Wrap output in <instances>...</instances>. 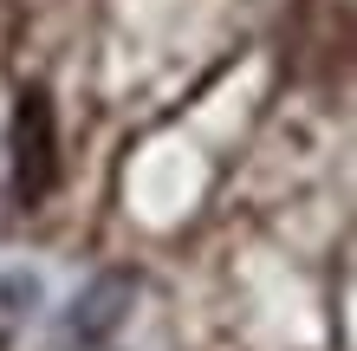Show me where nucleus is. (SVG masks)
<instances>
[{"instance_id": "f257e3e1", "label": "nucleus", "mask_w": 357, "mask_h": 351, "mask_svg": "<svg viewBox=\"0 0 357 351\" xmlns=\"http://www.w3.org/2000/svg\"><path fill=\"white\" fill-rule=\"evenodd\" d=\"M59 182V124H52V105L46 91H26L13 111V195L20 209H39Z\"/></svg>"}, {"instance_id": "f03ea898", "label": "nucleus", "mask_w": 357, "mask_h": 351, "mask_svg": "<svg viewBox=\"0 0 357 351\" xmlns=\"http://www.w3.org/2000/svg\"><path fill=\"white\" fill-rule=\"evenodd\" d=\"M130 299H137V280H130V274H98L85 293L72 299V313H66V345H72V351L104 345V338L123 325Z\"/></svg>"}]
</instances>
